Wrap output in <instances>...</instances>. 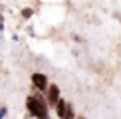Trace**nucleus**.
<instances>
[{
  "instance_id": "nucleus-1",
  "label": "nucleus",
  "mask_w": 121,
  "mask_h": 119,
  "mask_svg": "<svg viewBox=\"0 0 121 119\" xmlns=\"http://www.w3.org/2000/svg\"><path fill=\"white\" fill-rule=\"evenodd\" d=\"M26 107L30 111V115L36 117V119H48V99L42 97L40 93L36 95H28L26 97Z\"/></svg>"
},
{
  "instance_id": "nucleus-2",
  "label": "nucleus",
  "mask_w": 121,
  "mask_h": 119,
  "mask_svg": "<svg viewBox=\"0 0 121 119\" xmlns=\"http://www.w3.org/2000/svg\"><path fill=\"white\" fill-rule=\"evenodd\" d=\"M56 113H58L60 119H75V117H78V115H75V111H73V107H72V103L64 101V99H60V101H58Z\"/></svg>"
},
{
  "instance_id": "nucleus-3",
  "label": "nucleus",
  "mask_w": 121,
  "mask_h": 119,
  "mask_svg": "<svg viewBox=\"0 0 121 119\" xmlns=\"http://www.w3.org/2000/svg\"><path fill=\"white\" fill-rule=\"evenodd\" d=\"M32 83H34V87H36V89H40V91H44V89L48 91V87H50L48 77L44 76V73H40V72L32 73Z\"/></svg>"
},
{
  "instance_id": "nucleus-4",
  "label": "nucleus",
  "mask_w": 121,
  "mask_h": 119,
  "mask_svg": "<svg viewBox=\"0 0 121 119\" xmlns=\"http://www.w3.org/2000/svg\"><path fill=\"white\" fill-rule=\"evenodd\" d=\"M48 105L50 107H56L58 105V101H60V87L56 85V83H50V87H48Z\"/></svg>"
},
{
  "instance_id": "nucleus-5",
  "label": "nucleus",
  "mask_w": 121,
  "mask_h": 119,
  "mask_svg": "<svg viewBox=\"0 0 121 119\" xmlns=\"http://www.w3.org/2000/svg\"><path fill=\"white\" fill-rule=\"evenodd\" d=\"M22 16L24 18H30V16H32V8H24L22 10Z\"/></svg>"
},
{
  "instance_id": "nucleus-6",
  "label": "nucleus",
  "mask_w": 121,
  "mask_h": 119,
  "mask_svg": "<svg viewBox=\"0 0 121 119\" xmlns=\"http://www.w3.org/2000/svg\"><path fill=\"white\" fill-rule=\"evenodd\" d=\"M6 111H8L6 107H0V119H2V117H6Z\"/></svg>"
},
{
  "instance_id": "nucleus-7",
  "label": "nucleus",
  "mask_w": 121,
  "mask_h": 119,
  "mask_svg": "<svg viewBox=\"0 0 121 119\" xmlns=\"http://www.w3.org/2000/svg\"><path fill=\"white\" fill-rule=\"evenodd\" d=\"M75 119H85V117H83V115H78V117H75Z\"/></svg>"
},
{
  "instance_id": "nucleus-8",
  "label": "nucleus",
  "mask_w": 121,
  "mask_h": 119,
  "mask_svg": "<svg viewBox=\"0 0 121 119\" xmlns=\"http://www.w3.org/2000/svg\"><path fill=\"white\" fill-rule=\"evenodd\" d=\"M28 119H36V117H32V115H30V117H28Z\"/></svg>"
}]
</instances>
